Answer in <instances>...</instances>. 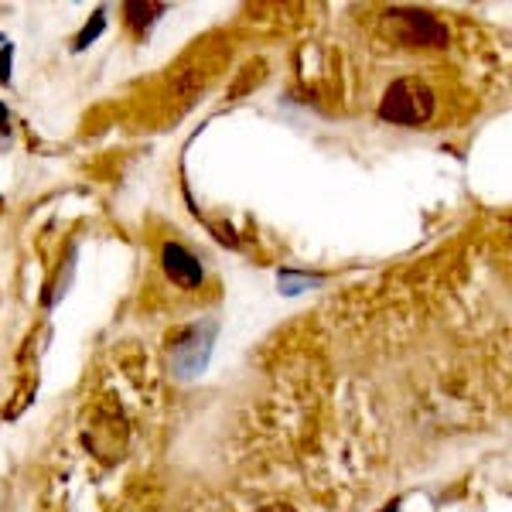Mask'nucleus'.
Masks as SVG:
<instances>
[{
	"instance_id": "obj_2",
	"label": "nucleus",
	"mask_w": 512,
	"mask_h": 512,
	"mask_svg": "<svg viewBox=\"0 0 512 512\" xmlns=\"http://www.w3.org/2000/svg\"><path fill=\"white\" fill-rule=\"evenodd\" d=\"M383 28L400 41V45L420 48H444L448 45V28L427 11H407V7H390L383 14Z\"/></svg>"
},
{
	"instance_id": "obj_9",
	"label": "nucleus",
	"mask_w": 512,
	"mask_h": 512,
	"mask_svg": "<svg viewBox=\"0 0 512 512\" xmlns=\"http://www.w3.org/2000/svg\"><path fill=\"white\" fill-rule=\"evenodd\" d=\"M11 130V113H7V106L0 103V134H7Z\"/></svg>"
},
{
	"instance_id": "obj_7",
	"label": "nucleus",
	"mask_w": 512,
	"mask_h": 512,
	"mask_svg": "<svg viewBox=\"0 0 512 512\" xmlns=\"http://www.w3.org/2000/svg\"><path fill=\"white\" fill-rule=\"evenodd\" d=\"M103 28H106V14L103 11H96L93 14V21L86 24V28L79 31V38H76V52H82V48H89L93 41L103 35Z\"/></svg>"
},
{
	"instance_id": "obj_6",
	"label": "nucleus",
	"mask_w": 512,
	"mask_h": 512,
	"mask_svg": "<svg viewBox=\"0 0 512 512\" xmlns=\"http://www.w3.org/2000/svg\"><path fill=\"white\" fill-rule=\"evenodd\" d=\"M280 291L284 294H301L308 291V287H318L325 277H308V274H294V270H280Z\"/></svg>"
},
{
	"instance_id": "obj_8",
	"label": "nucleus",
	"mask_w": 512,
	"mask_h": 512,
	"mask_svg": "<svg viewBox=\"0 0 512 512\" xmlns=\"http://www.w3.org/2000/svg\"><path fill=\"white\" fill-rule=\"evenodd\" d=\"M11 59H14V45L7 41L4 52H0V86H7V82H11Z\"/></svg>"
},
{
	"instance_id": "obj_11",
	"label": "nucleus",
	"mask_w": 512,
	"mask_h": 512,
	"mask_svg": "<svg viewBox=\"0 0 512 512\" xmlns=\"http://www.w3.org/2000/svg\"><path fill=\"white\" fill-rule=\"evenodd\" d=\"M396 506H400V499H393V502H386V506H383V509H379V512H396Z\"/></svg>"
},
{
	"instance_id": "obj_5",
	"label": "nucleus",
	"mask_w": 512,
	"mask_h": 512,
	"mask_svg": "<svg viewBox=\"0 0 512 512\" xmlns=\"http://www.w3.org/2000/svg\"><path fill=\"white\" fill-rule=\"evenodd\" d=\"M123 11H127V24H130V28H134L137 35H144V31L161 18L164 4H127Z\"/></svg>"
},
{
	"instance_id": "obj_1",
	"label": "nucleus",
	"mask_w": 512,
	"mask_h": 512,
	"mask_svg": "<svg viewBox=\"0 0 512 512\" xmlns=\"http://www.w3.org/2000/svg\"><path fill=\"white\" fill-rule=\"evenodd\" d=\"M379 117L400 127H420L434 117V93L417 79H396L379 103Z\"/></svg>"
},
{
	"instance_id": "obj_3",
	"label": "nucleus",
	"mask_w": 512,
	"mask_h": 512,
	"mask_svg": "<svg viewBox=\"0 0 512 512\" xmlns=\"http://www.w3.org/2000/svg\"><path fill=\"white\" fill-rule=\"evenodd\" d=\"M212 335H216V325H198L171 345V369H175L178 379H192L209 366Z\"/></svg>"
},
{
	"instance_id": "obj_10",
	"label": "nucleus",
	"mask_w": 512,
	"mask_h": 512,
	"mask_svg": "<svg viewBox=\"0 0 512 512\" xmlns=\"http://www.w3.org/2000/svg\"><path fill=\"white\" fill-rule=\"evenodd\" d=\"M260 512H294L291 506H267V509H260Z\"/></svg>"
},
{
	"instance_id": "obj_4",
	"label": "nucleus",
	"mask_w": 512,
	"mask_h": 512,
	"mask_svg": "<svg viewBox=\"0 0 512 512\" xmlns=\"http://www.w3.org/2000/svg\"><path fill=\"white\" fill-rule=\"evenodd\" d=\"M161 267L164 274L175 280L178 287H185V291H195V287H202V263H198L195 253H188L181 243H164L161 250Z\"/></svg>"
}]
</instances>
